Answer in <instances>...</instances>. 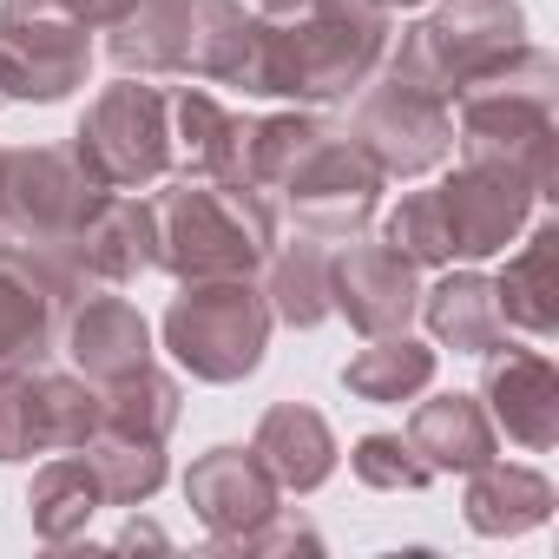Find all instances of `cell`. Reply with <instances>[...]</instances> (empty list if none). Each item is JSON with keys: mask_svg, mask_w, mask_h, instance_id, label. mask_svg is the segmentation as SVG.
<instances>
[{"mask_svg": "<svg viewBox=\"0 0 559 559\" xmlns=\"http://www.w3.org/2000/svg\"><path fill=\"white\" fill-rule=\"evenodd\" d=\"M330 297L356 330L389 336L415 310V257H402L395 243H349L330 263Z\"/></svg>", "mask_w": 559, "mask_h": 559, "instance_id": "obj_11", "label": "cell"}, {"mask_svg": "<svg viewBox=\"0 0 559 559\" xmlns=\"http://www.w3.org/2000/svg\"><path fill=\"white\" fill-rule=\"evenodd\" d=\"M145 317L126 304V297H86L80 323H73V362L93 376V382H126L145 369Z\"/></svg>", "mask_w": 559, "mask_h": 559, "instance_id": "obj_12", "label": "cell"}, {"mask_svg": "<svg viewBox=\"0 0 559 559\" xmlns=\"http://www.w3.org/2000/svg\"><path fill=\"white\" fill-rule=\"evenodd\" d=\"M263 336H270V304L243 284V276H198L165 317L171 356L204 382L250 376L257 356H263Z\"/></svg>", "mask_w": 559, "mask_h": 559, "instance_id": "obj_4", "label": "cell"}, {"mask_svg": "<svg viewBox=\"0 0 559 559\" xmlns=\"http://www.w3.org/2000/svg\"><path fill=\"white\" fill-rule=\"evenodd\" d=\"M80 276L47 257V250H14L0 243V369H21V362H40L47 343H53V317L60 304L73 297Z\"/></svg>", "mask_w": 559, "mask_h": 559, "instance_id": "obj_10", "label": "cell"}, {"mask_svg": "<svg viewBox=\"0 0 559 559\" xmlns=\"http://www.w3.org/2000/svg\"><path fill=\"white\" fill-rule=\"evenodd\" d=\"M415 448L428 454V467H448V448H461L454 461L461 467H487V454H493V428H487V415L474 408V402H428L421 415H415Z\"/></svg>", "mask_w": 559, "mask_h": 559, "instance_id": "obj_16", "label": "cell"}, {"mask_svg": "<svg viewBox=\"0 0 559 559\" xmlns=\"http://www.w3.org/2000/svg\"><path fill=\"white\" fill-rule=\"evenodd\" d=\"M191 500H198V513L211 526L257 520V513H270V467L257 454H243V448H211L198 461V474H191Z\"/></svg>", "mask_w": 559, "mask_h": 559, "instance_id": "obj_14", "label": "cell"}, {"mask_svg": "<svg viewBox=\"0 0 559 559\" xmlns=\"http://www.w3.org/2000/svg\"><path fill=\"white\" fill-rule=\"evenodd\" d=\"M270 211L257 198V185H185L158 204V263H171L178 276H250L270 257Z\"/></svg>", "mask_w": 559, "mask_h": 559, "instance_id": "obj_3", "label": "cell"}, {"mask_svg": "<svg viewBox=\"0 0 559 559\" xmlns=\"http://www.w3.org/2000/svg\"><path fill=\"white\" fill-rule=\"evenodd\" d=\"M93 40L60 0H8L0 14V93L8 99H67L86 80Z\"/></svg>", "mask_w": 559, "mask_h": 559, "instance_id": "obj_6", "label": "cell"}, {"mask_svg": "<svg viewBox=\"0 0 559 559\" xmlns=\"http://www.w3.org/2000/svg\"><path fill=\"white\" fill-rule=\"evenodd\" d=\"M389 14L376 0H304L257 27L243 93H284V99H343L382 60Z\"/></svg>", "mask_w": 559, "mask_h": 559, "instance_id": "obj_1", "label": "cell"}, {"mask_svg": "<svg viewBox=\"0 0 559 559\" xmlns=\"http://www.w3.org/2000/svg\"><path fill=\"white\" fill-rule=\"evenodd\" d=\"M257 8H263V14L276 21V14H290V8H304V0H257Z\"/></svg>", "mask_w": 559, "mask_h": 559, "instance_id": "obj_21", "label": "cell"}, {"mask_svg": "<svg viewBox=\"0 0 559 559\" xmlns=\"http://www.w3.org/2000/svg\"><path fill=\"white\" fill-rule=\"evenodd\" d=\"M376 8H395V0H376ZM402 8H408V0H402Z\"/></svg>", "mask_w": 559, "mask_h": 559, "instance_id": "obj_22", "label": "cell"}, {"mask_svg": "<svg viewBox=\"0 0 559 559\" xmlns=\"http://www.w3.org/2000/svg\"><path fill=\"white\" fill-rule=\"evenodd\" d=\"M80 165L106 185V191H126V185H152L165 171V152H171V132H165V99L158 86H112L86 126H80Z\"/></svg>", "mask_w": 559, "mask_h": 559, "instance_id": "obj_7", "label": "cell"}, {"mask_svg": "<svg viewBox=\"0 0 559 559\" xmlns=\"http://www.w3.org/2000/svg\"><path fill=\"white\" fill-rule=\"evenodd\" d=\"M448 93H435L415 73H389L369 99H362V152L376 158V171H421L448 152Z\"/></svg>", "mask_w": 559, "mask_h": 559, "instance_id": "obj_9", "label": "cell"}, {"mask_svg": "<svg viewBox=\"0 0 559 559\" xmlns=\"http://www.w3.org/2000/svg\"><path fill=\"white\" fill-rule=\"evenodd\" d=\"M257 21L230 0H139L112 34V60L139 73H198V80H237L250 67Z\"/></svg>", "mask_w": 559, "mask_h": 559, "instance_id": "obj_2", "label": "cell"}, {"mask_svg": "<svg viewBox=\"0 0 559 559\" xmlns=\"http://www.w3.org/2000/svg\"><path fill=\"white\" fill-rule=\"evenodd\" d=\"M487 395L513 441H526V448L552 441V362L546 356L507 349V362H493V376H487Z\"/></svg>", "mask_w": 559, "mask_h": 559, "instance_id": "obj_13", "label": "cell"}, {"mask_svg": "<svg viewBox=\"0 0 559 559\" xmlns=\"http://www.w3.org/2000/svg\"><path fill=\"white\" fill-rule=\"evenodd\" d=\"M428 323L435 336H448L454 349H493L500 343V304L480 276H454L428 297Z\"/></svg>", "mask_w": 559, "mask_h": 559, "instance_id": "obj_18", "label": "cell"}, {"mask_svg": "<svg viewBox=\"0 0 559 559\" xmlns=\"http://www.w3.org/2000/svg\"><path fill=\"white\" fill-rule=\"evenodd\" d=\"M276 317L284 323H317L330 310V263L317 243H297L290 257H276Z\"/></svg>", "mask_w": 559, "mask_h": 559, "instance_id": "obj_19", "label": "cell"}, {"mask_svg": "<svg viewBox=\"0 0 559 559\" xmlns=\"http://www.w3.org/2000/svg\"><path fill=\"white\" fill-rule=\"evenodd\" d=\"M408 454H415L408 441H395V435H369L362 454H356V474L376 480V487H421L435 467H428V461H408Z\"/></svg>", "mask_w": 559, "mask_h": 559, "instance_id": "obj_20", "label": "cell"}, {"mask_svg": "<svg viewBox=\"0 0 559 559\" xmlns=\"http://www.w3.org/2000/svg\"><path fill=\"white\" fill-rule=\"evenodd\" d=\"M284 487H317L330 474V428L310 415V408H270L263 428H257V448H250Z\"/></svg>", "mask_w": 559, "mask_h": 559, "instance_id": "obj_15", "label": "cell"}, {"mask_svg": "<svg viewBox=\"0 0 559 559\" xmlns=\"http://www.w3.org/2000/svg\"><path fill=\"white\" fill-rule=\"evenodd\" d=\"M106 198L112 191L80 165V152H0V224L60 263Z\"/></svg>", "mask_w": 559, "mask_h": 559, "instance_id": "obj_5", "label": "cell"}, {"mask_svg": "<svg viewBox=\"0 0 559 559\" xmlns=\"http://www.w3.org/2000/svg\"><path fill=\"white\" fill-rule=\"evenodd\" d=\"M99 428V395L60 376L0 369V461H27L40 448H73Z\"/></svg>", "mask_w": 559, "mask_h": 559, "instance_id": "obj_8", "label": "cell"}, {"mask_svg": "<svg viewBox=\"0 0 559 559\" xmlns=\"http://www.w3.org/2000/svg\"><path fill=\"white\" fill-rule=\"evenodd\" d=\"M428 376H435V356H428L421 343H408V336H382L376 349H362V356L343 369V382H349L356 395H369V402H402V395H415Z\"/></svg>", "mask_w": 559, "mask_h": 559, "instance_id": "obj_17", "label": "cell"}]
</instances>
